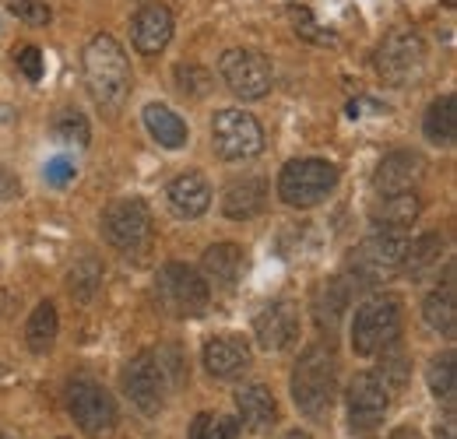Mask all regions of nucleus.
Listing matches in <instances>:
<instances>
[{
  "label": "nucleus",
  "instance_id": "nucleus-3",
  "mask_svg": "<svg viewBox=\"0 0 457 439\" xmlns=\"http://www.w3.org/2000/svg\"><path fill=\"white\" fill-rule=\"evenodd\" d=\"M426 60H429L426 39L415 29H395L377 46V74L391 88H408L426 74Z\"/></svg>",
  "mask_w": 457,
  "mask_h": 439
},
{
  "label": "nucleus",
  "instance_id": "nucleus-27",
  "mask_svg": "<svg viewBox=\"0 0 457 439\" xmlns=\"http://www.w3.org/2000/svg\"><path fill=\"white\" fill-rule=\"evenodd\" d=\"M57 334H60L57 306H54V302H39V306L29 313V324H25V344H29V352L46 355V352L57 344Z\"/></svg>",
  "mask_w": 457,
  "mask_h": 439
},
{
  "label": "nucleus",
  "instance_id": "nucleus-23",
  "mask_svg": "<svg viewBox=\"0 0 457 439\" xmlns=\"http://www.w3.org/2000/svg\"><path fill=\"white\" fill-rule=\"evenodd\" d=\"M422 134L429 145L436 148H451L457 137V99L454 95H440L429 110H426V120H422Z\"/></svg>",
  "mask_w": 457,
  "mask_h": 439
},
{
  "label": "nucleus",
  "instance_id": "nucleus-34",
  "mask_svg": "<svg viewBox=\"0 0 457 439\" xmlns=\"http://www.w3.org/2000/svg\"><path fill=\"white\" fill-rule=\"evenodd\" d=\"M176 88L187 95V99H204L212 92V74L197 63H179L176 67Z\"/></svg>",
  "mask_w": 457,
  "mask_h": 439
},
{
  "label": "nucleus",
  "instance_id": "nucleus-28",
  "mask_svg": "<svg viewBox=\"0 0 457 439\" xmlns=\"http://www.w3.org/2000/svg\"><path fill=\"white\" fill-rule=\"evenodd\" d=\"M377 355H380V373H377V380L387 386V390H401V386L408 384V373H411V362H408V352H404V344H401V334L395 341H387Z\"/></svg>",
  "mask_w": 457,
  "mask_h": 439
},
{
  "label": "nucleus",
  "instance_id": "nucleus-19",
  "mask_svg": "<svg viewBox=\"0 0 457 439\" xmlns=\"http://www.w3.org/2000/svg\"><path fill=\"white\" fill-rule=\"evenodd\" d=\"M422 201L415 190H401V194H380L377 204L370 208V221L380 232H404L411 221L419 219Z\"/></svg>",
  "mask_w": 457,
  "mask_h": 439
},
{
  "label": "nucleus",
  "instance_id": "nucleus-6",
  "mask_svg": "<svg viewBox=\"0 0 457 439\" xmlns=\"http://www.w3.org/2000/svg\"><path fill=\"white\" fill-rule=\"evenodd\" d=\"M401 334V302L395 295H377L362 302L352 317V352L355 355H377L387 341Z\"/></svg>",
  "mask_w": 457,
  "mask_h": 439
},
{
  "label": "nucleus",
  "instance_id": "nucleus-32",
  "mask_svg": "<svg viewBox=\"0 0 457 439\" xmlns=\"http://www.w3.org/2000/svg\"><path fill=\"white\" fill-rule=\"evenodd\" d=\"M440 250H444V239H440L436 232H429V236H422V239H411V246H408V257H404V271H411V275H422L429 264H436Z\"/></svg>",
  "mask_w": 457,
  "mask_h": 439
},
{
  "label": "nucleus",
  "instance_id": "nucleus-1",
  "mask_svg": "<svg viewBox=\"0 0 457 439\" xmlns=\"http://www.w3.org/2000/svg\"><path fill=\"white\" fill-rule=\"evenodd\" d=\"M81 67H85V85H88V95L96 99V106L106 112L123 110V103L130 95V63H127L123 46L110 32H99L85 43Z\"/></svg>",
  "mask_w": 457,
  "mask_h": 439
},
{
  "label": "nucleus",
  "instance_id": "nucleus-10",
  "mask_svg": "<svg viewBox=\"0 0 457 439\" xmlns=\"http://www.w3.org/2000/svg\"><path fill=\"white\" fill-rule=\"evenodd\" d=\"M67 411L85 436L99 439L116 426V401L96 380H74L67 390Z\"/></svg>",
  "mask_w": 457,
  "mask_h": 439
},
{
  "label": "nucleus",
  "instance_id": "nucleus-25",
  "mask_svg": "<svg viewBox=\"0 0 457 439\" xmlns=\"http://www.w3.org/2000/svg\"><path fill=\"white\" fill-rule=\"evenodd\" d=\"M145 127H148V134L162 145V148H183L187 145V123L179 120V112H172L170 106H162V103H152V106H145Z\"/></svg>",
  "mask_w": 457,
  "mask_h": 439
},
{
  "label": "nucleus",
  "instance_id": "nucleus-20",
  "mask_svg": "<svg viewBox=\"0 0 457 439\" xmlns=\"http://www.w3.org/2000/svg\"><path fill=\"white\" fill-rule=\"evenodd\" d=\"M236 408H239V418L250 433H271L278 422V401L264 384L243 386L236 393Z\"/></svg>",
  "mask_w": 457,
  "mask_h": 439
},
{
  "label": "nucleus",
  "instance_id": "nucleus-7",
  "mask_svg": "<svg viewBox=\"0 0 457 439\" xmlns=\"http://www.w3.org/2000/svg\"><path fill=\"white\" fill-rule=\"evenodd\" d=\"M212 148L226 162H243L264 152V130L257 116L243 110H219L212 120Z\"/></svg>",
  "mask_w": 457,
  "mask_h": 439
},
{
  "label": "nucleus",
  "instance_id": "nucleus-42",
  "mask_svg": "<svg viewBox=\"0 0 457 439\" xmlns=\"http://www.w3.org/2000/svg\"><path fill=\"white\" fill-rule=\"evenodd\" d=\"M0 439H11V436H0Z\"/></svg>",
  "mask_w": 457,
  "mask_h": 439
},
{
  "label": "nucleus",
  "instance_id": "nucleus-11",
  "mask_svg": "<svg viewBox=\"0 0 457 439\" xmlns=\"http://www.w3.org/2000/svg\"><path fill=\"white\" fill-rule=\"evenodd\" d=\"M408 246H411V239H408L404 232H380V228H377V236H370V239L355 250V257H352V271L359 275L362 285H373L377 277H384V275H391V271H398V268H404Z\"/></svg>",
  "mask_w": 457,
  "mask_h": 439
},
{
  "label": "nucleus",
  "instance_id": "nucleus-17",
  "mask_svg": "<svg viewBox=\"0 0 457 439\" xmlns=\"http://www.w3.org/2000/svg\"><path fill=\"white\" fill-rule=\"evenodd\" d=\"M426 162L419 152H391L373 172V190L377 194H401V190H415V183L422 179Z\"/></svg>",
  "mask_w": 457,
  "mask_h": 439
},
{
  "label": "nucleus",
  "instance_id": "nucleus-35",
  "mask_svg": "<svg viewBox=\"0 0 457 439\" xmlns=\"http://www.w3.org/2000/svg\"><path fill=\"white\" fill-rule=\"evenodd\" d=\"M7 11L25 21V25H46L50 21V7L46 0H7Z\"/></svg>",
  "mask_w": 457,
  "mask_h": 439
},
{
  "label": "nucleus",
  "instance_id": "nucleus-24",
  "mask_svg": "<svg viewBox=\"0 0 457 439\" xmlns=\"http://www.w3.org/2000/svg\"><path fill=\"white\" fill-rule=\"evenodd\" d=\"M422 320L436 334L444 337H454L457 330V302H454V275H447V285L429 292L426 302H422Z\"/></svg>",
  "mask_w": 457,
  "mask_h": 439
},
{
  "label": "nucleus",
  "instance_id": "nucleus-12",
  "mask_svg": "<svg viewBox=\"0 0 457 439\" xmlns=\"http://www.w3.org/2000/svg\"><path fill=\"white\" fill-rule=\"evenodd\" d=\"M123 390H127L130 404L141 415H159L162 411L170 384H166V377H162V369L155 362V352H141V355H134L127 362V369H123Z\"/></svg>",
  "mask_w": 457,
  "mask_h": 439
},
{
  "label": "nucleus",
  "instance_id": "nucleus-29",
  "mask_svg": "<svg viewBox=\"0 0 457 439\" xmlns=\"http://www.w3.org/2000/svg\"><path fill=\"white\" fill-rule=\"evenodd\" d=\"M103 285V264L96 257H81L74 261V268L67 271V292L78 299V302H88Z\"/></svg>",
  "mask_w": 457,
  "mask_h": 439
},
{
  "label": "nucleus",
  "instance_id": "nucleus-22",
  "mask_svg": "<svg viewBox=\"0 0 457 439\" xmlns=\"http://www.w3.org/2000/svg\"><path fill=\"white\" fill-rule=\"evenodd\" d=\"M201 271H204V281L219 285V288H232L239 275H243V250L236 243H219L204 253L201 261Z\"/></svg>",
  "mask_w": 457,
  "mask_h": 439
},
{
  "label": "nucleus",
  "instance_id": "nucleus-18",
  "mask_svg": "<svg viewBox=\"0 0 457 439\" xmlns=\"http://www.w3.org/2000/svg\"><path fill=\"white\" fill-rule=\"evenodd\" d=\"M166 201L176 219H201L212 208V186L201 172H183L166 186Z\"/></svg>",
  "mask_w": 457,
  "mask_h": 439
},
{
  "label": "nucleus",
  "instance_id": "nucleus-4",
  "mask_svg": "<svg viewBox=\"0 0 457 439\" xmlns=\"http://www.w3.org/2000/svg\"><path fill=\"white\" fill-rule=\"evenodd\" d=\"M338 186V169L324 159H295L278 172V197L288 208H317Z\"/></svg>",
  "mask_w": 457,
  "mask_h": 439
},
{
  "label": "nucleus",
  "instance_id": "nucleus-30",
  "mask_svg": "<svg viewBox=\"0 0 457 439\" xmlns=\"http://www.w3.org/2000/svg\"><path fill=\"white\" fill-rule=\"evenodd\" d=\"M54 137H57L60 145H78V148H85L88 141H92V127H88V120H85V112L78 110H60L54 116Z\"/></svg>",
  "mask_w": 457,
  "mask_h": 439
},
{
  "label": "nucleus",
  "instance_id": "nucleus-38",
  "mask_svg": "<svg viewBox=\"0 0 457 439\" xmlns=\"http://www.w3.org/2000/svg\"><path fill=\"white\" fill-rule=\"evenodd\" d=\"M436 439H457L454 422H447V426H444V433H436Z\"/></svg>",
  "mask_w": 457,
  "mask_h": 439
},
{
  "label": "nucleus",
  "instance_id": "nucleus-36",
  "mask_svg": "<svg viewBox=\"0 0 457 439\" xmlns=\"http://www.w3.org/2000/svg\"><path fill=\"white\" fill-rule=\"evenodd\" d=\"M14 63H18V70H21L29 81H39V78H43V54H39V46H21V50H14Z\"/></svg>",
  "mask_w": 457,
  "mask_h": 439
},
{
  "label": "nucleus",
  "instance_id": "nucleus-39",
  "mask_svg": "<svg viewBox=\"0 0 457 439\" xmlns=\"http://www.w3.org/2000/svg\"><path fill=\"white\" fill-rule=\"evenodd\" d=\"M391 439H419V436H415L411 429H398V433H395V436H391Z\"/></svg>",
  "mask_w": 457,
  "mask_h": 439
},
{
  "label": "nucleus",
  "instance_id": "nucleus-14",
  "mask_svg": "<svg viewBox=\"0 0 457 439\" xmlns=\"http://www.w3.org/2000/svg\"><path fill=\"white\" fill-rule=\"evenodd\" d=\"M253 337L264 352H286L288 344L299 337V310L295 302L278 299L271 306H264L253 320Z\"/></svg>",
  "mask_w": 457,
  "mask_h": 439
},
{
  "label": "nucleus",
  "instance_id": "nucleus-40",
  "mask_svg": "<svg viewBox=\"0 0 457 439\" xmlns=\"http://www.w3.org/2000/svg\"><path fill=\"white\" fill-rule=\"evenodd\" d=\"M286 439H310V433H299V429H295V433H288Z\"/></svg>",
  "mask_w": 457,
  "mask_h": 439
},
{
  "label": "nucleus",
  "instance_id": "nucleus-2",
  "mask_svg": "<svg viewBox=\"0 0 457 439\" xmlns=\"http://www.w3.org/2000/svg\"><path fill=\"white\" fill-rule=\"evenodd\" d=\"M335 393H338V359H335V352L328 344H310L299 355L295 369H292L295 408L306 418L320 422V418H328V411L335 404Z\"/></svg>",
  "mask_w": 457,
  "mask_h": 439
},
{
  "label": "nucleus",
  "instance_id": "nucleus-21",
  "mask_svg": "<svg viewBox=\"0 0 457 439\" xmlns=\"http://www.w3.org/2000/svg\"><path fill=\"white\" fill-rule=\"evenodd\" d=\"M268 204V183L257 179V176H243L236 183H228L226 194H222V211L232 221H250L257 219Z\"/></svg>",
  "mask_w": 457,
  "mask_h": 439
},
{
  "label": "nucleus",
  "instance_id": "nucleus-13",
  "mask_svg": "<svg viewBox=\"0 0 457 439\" xmlns=\"http://www.w3.org/2000/svg\"><path fill=\"white\" fill-rule=\"evenodd\" d=\"M387 386L377 380V373H355L348 384V422L355 433H370L387 415Z\"/></svg>",
  "mask_w": 457,
  "mask_h": 439
},
{
  "label": "nucleus",
  "instance_id": "nucleus-9",
  "mask_svg": "<svg viewBox=\"0 0 457 439\" xmlns=\"http://www.w3.org/2000/svg\"><path fill=\"white\" fill-rule=\"evenodd\" d=\"M103 236L123 253H137L152 243V208L141 197H123L106 208L103 215Z\"/></svg>",
  "mask_w": 457,
  "mask_h": 439
},
{
  "label": "nucleus",
  "instance_id": "nucleus-33",
  "mask_svg": "<svg viewBox=\"0 0 457 439\" xmlns=\"http://www.w3.org/2000/svg\"><path fill=\"white\" fill-rule=\"evenodd\" d=\"M239 436V422L228 415H197L190 426V439H236Z\"/></svg>",
  "mask_w": 457,
  "mask_h": 439
},
{
  "label": "nucleus",
  "instance_id": "nucleus-15",
  "mask_svg": "<svg viewBox=\"0 0 457 439\" xmlns=\"http://www.w3.org/2000/svg\"><path fill=\"white\" fill-rule=\"evenodd\" d=\"M130 39L141 56H155L172 39V11L166 4H145L130 21Z\"/></svg>",
  "mask_w": 457,
  "mask_h": 439
},
{
  "label": "nucleus",
  "instance_id": "nucleus-8",
  "mask_svg": "<svg viewBox=\"0 0 457 439\" xmlns=\"http://www.w3.org/2000/svg\"><path fill=\"white\" fill-rule=\"evenodd\" d=\"M219 74L226 81V88L232 95H239L243 103H253V99H264L275 85V70H271V60L257 50H228L219 60Z\"/></svg>",
  "mask_w": 457,
  "mask_h": 439
},
{
  "label": "nucleus",
  "instance_id": "nucleus-31",
  "mask_svg": "<svg viewBox=\"0 0 457 439\" xmlns=\"http://www.w3.org/2000/svg\"><path fill=\"white\" fill-rule=\"evenodd\" d=\"M426 380H429V390H433V397H436V401L454 404V390H457L454 355H440V359H433V366H429Z\"/></svg>",
  "mask_w": 457,
  "mask_h": 439
},
{
  "label": "nucleus",
  "instance_id": "nucleus-16",
  "mask_svg": "<svg viewBox=\"0 0 457 439\" xmlns=\"http://www.w3.org/2000/svg\"><path fill=\"white\" fill-rule=\"evenodd\" d=\"M201 362H204L208 377H215V380H232V377H239V373L250 369L253 352H250V344H246L239 334H222V337H212V341L204 344Z\"/></svg>",
  "mask_w": 457,
  "mask_h": 439
},
{
  "label": "nucleus",
  "instance_id": "nucleus-5",
  "mask_svg": "<svg viewBox=\"0 0 457 439\" xmlns=\"http://www.w3.org/2000/svg\"><path fill=\"white\" fill-rule=\"evenodd\" d=\"M155 295H159V302H162V310L170 313V317H179V320H187V317H201L204 310H208V302H212V285L204 281V275H197L194 268H187V264H166L159 277H155Z\"/></svg>",
  "mask_w": 457,
  "mask_h": 439
},
{
  "label": "nucleus",
  "instance_id": "nucleus-26",
  "mask_svg": "<svg viewBox=\"0 0 457 439\" xmlns=\"http://www.w3.org/2000/svg\"><path fill=\"white\" fill-rule=\"evenodd\" d=\"M313 310H317V324H320V330H328V334L338 330L345 310H348V285H345L342 277H328V281L317 288Z\"/></svg>",
  "mask_w": 457,
  "mask_h": 439
},
{
  "label": "nucleus",
  "instance_id": "nucleus-41",
  "mask_svg": "<svg viewBox=\"0 0 457 439\" xmlns=\"http://www.w3.org/2000/svg\"><path fill=\"white\" fill-rule=\"evenodd\" d=\"M444 4H447V7H454V4H457V0H444Z\"/></svg>",
  "mask_w": 457,
  "mask_h": 439
},
{
  "label": "nucleus",
  "instance_id": "nucleus-37",
  "mask_svg": "<svg viewBox=\"0 0 457 439\" xmlns=\"http://www.w3.org/2000/svg\"><path fill=\"white\" fill-rule=\"evenodd\" d=\"M74 162L71 159H54V162H46V169H43V176H46V183L50 186H67L71 179H74Z\"/></svg>",
  "mask_w": 457,
  "mask_h": 439
}]
</instances>
